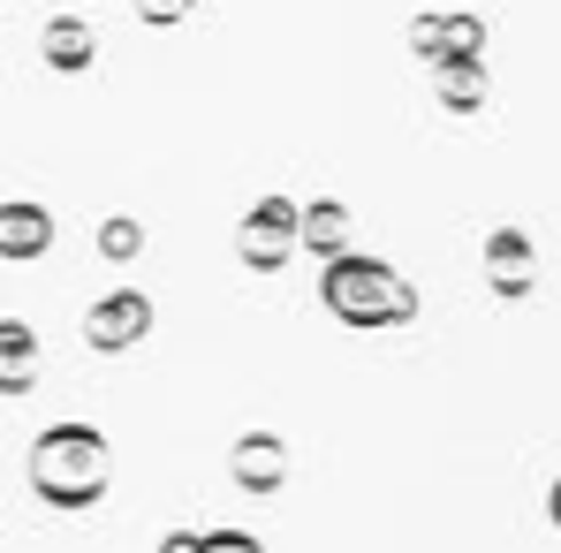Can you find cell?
<instances>
[{
    "mask_svg": "<svg viewBox=\"0 0 561 553\" xmlns=\"http://www.w3.org/2000/svg\"><path fill=\"white\" fill-rule=\"evenodd\" d=\"M145 15H152V23H175V15H183V0H145Z\"/></svg>",
    "mask_w": 561,
    "mask_h": 553,
    "instance_id": "obj_12",
    "label": "cell"
},
{
    "mask_svg": "<svg viewBox=\"0 0 561 553\" xmlns=\"http://www.w3.org/2000/svg\"><path fill=\"white\" fill-rule=\"evenodd\" d=\"M106 251L129 258V251H137V220H114V228H106Z\"/></svg>",
    "mask_w": 561,
    "mask_h": 553,
    "instance_id": "obj_10",
    "label": "cell"
},
{
    "mask_svg": "<svg viewBox=\"0 0 561 553\" xmlns=\"http://www.w3.org/2000/svg\"><path fill=\"white\" fill-rule=\"evenodd\" d=\"M288 235H296V220H288V205L266 197V205H251V220H243V266H280V251H288Z\"/></svg>",
    "mask_w": 561,
    "mask_h": 553,
    "instance_id": "obj_5",
    "label": "cell"
},
{
    "mask_svg": "<svg viewBox=\"0 0 561 553\" xmlns=\"http://www.w3.org/2000/svg\"><path fill=\"white\" fill-rule=\"evenodd\" d=\"M319 296H327L350 326H387V319L410 311V288L387 274V266H373V258H334L327 280H319Z\"/></svg>",
    "mask_w": 561,
    "mask_h": 553,
    "instance_id": "obj_2",
    "label": "cell"
},
{
    "mask_svg": "<svg viewBox=\"0 0 561 553\" xmlns=\"http://www.w3.org/2000/svg\"><path fill=\"white\" fill-rule=\"evenodd\" d=\"M54 243V212L38 197H8L0 205V258H46Z\"/></svg>",
    "mask_w": 561,
    "mask_h": 553,
    "instance_id": "obj_4",
    "label": "cell"
},
{
    "mask_svg": "<svg viewBox=\"0 0 561 553\" xmlns=\"http://www.w3.org/2000/svg\"><path fill=\"white\" fill-rule=\"evenodd\" d=\"M38 379V334L31 326H0V394H23Z\"/></svg>",
    "mask_w": 561,
    "mask_h": 553,
    "instance_id": "obj_7",
    "label": "cell"
},
{
    "mask_svg": "<svg viewBox=\"0 0 561 553\" xmlns=\"http://www.w3.org/2000/svg\"><path fill=\"white\" fill-rule=\"evenodd\" d=\"M205 546V531H168V539H160V553H197Z\"/></svg>",
    "mask_w": 561,
    "mask_h": 553,
    "instance_id": "obj_11",
    "label": "cell"
},
{
    "mask_svg": "<svg viewBox=\"0 0 561 553\" xmlns=\"http://www.w3.org/2000/svg\"><path fill=\"white\" fill-rule=\"evenodd\" d=\"M197 553H266V546H259L251 531H205V546H197Z\"/></svg>",
    "mask_w": 561,
    "mask_h": 553,
    "instance_id": "obj_9",
    "label": "cell"
},
{
    "mask_svg": "<svg viewBox=\"0 0 561 553\" xmlns=\"http://www.w3.org/2000/svg\"><path fill=\"white\" fill-rule=\"evenodd\" d=\"M228 470H236V485H243V493H274L280 470H288V456H280L274 433H243V440H236V456H228Z\"/></svg>",
    "mask_w": 561,
    "mask_h": 553,
    "instance_id": "obj_6",
    "label": "cell"
},
{
    "mask_svg": "<svg viewBox=\"0 0 561 553\" xmlns=\"http://www.w3.org/2000/svg\"><path fill=\"white\" fill-rule=\"evenodd\" d=\"M31 493L46 508H92L106 493V433L99 425H54L31 440Z\"/></svg>",
    "mask_w": 561,
    "mask_h": 553,
    "instance_id": "obj_1",
    "label": "cell"
},
{
    "mask_svg": "<svg viewBox=\"0 0 561 553\" xmlns=\"http://www.w3.org/2000/svg\"><path fill=\"white\" fill-rule=\"evenodd\" d=\"M84 334H92V349H137V342L152 334V296H137V288H114L106 303H92Z\"/></svg>",
    "mask_w": 561,
    "mask_h": 553,
    "instance_id": "obj_3",
    "label": "cell"
},
{
    "mask_svg": "<svg viewBox=\"0 0 561 553\" xmlns=\"http://www.w3.org/2000/svg\"><path fill=\"white\" fill-rule=\"evenodd\" d=\"M38 46H46V61H54L61 77H77V69L92 61V31H84V23H46Z\"/></svg>",
    "mask_w": 561,
    "mask_h": 553,
    "instance_id": "obj_8",
    "label": "cell"
}]
</instances>
